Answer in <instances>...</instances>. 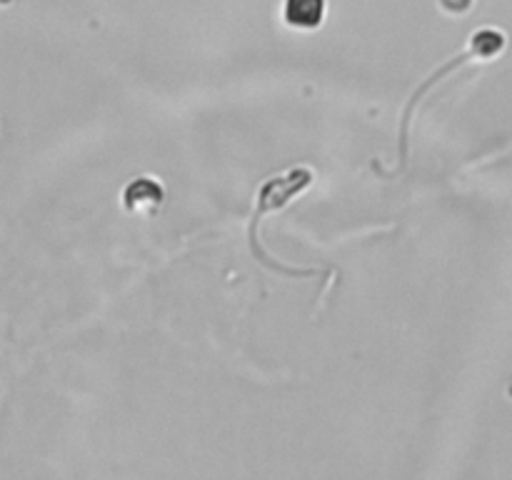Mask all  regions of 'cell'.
Masks as SVG:
<instances>
[{"mask_svg":"<svg viewBox=\"0 0 512 480\" xmlns=\"http://www.w3.org/2000/svg\"><path fill=\"white\" fill-rule=\"evenodd\" d=\"M283 15L295 28H318L325 18V0H285Z\"/></svg>","mask_w":512,"mask_h":480,"instance_id":"cell-1","label":"cell"}]
</instances>
